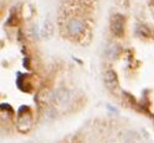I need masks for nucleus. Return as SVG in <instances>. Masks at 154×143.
<instances>
[{
	"instance_id": "nucleus-2",
	"label": "nucleus",
	"mask_w": 154,
	"mask_h": 143,
	"mask_svg": "<svg viewBox=\"0 0 154 143\" xmlns=\"http://www.w3.org/2000/svg\"><path fill=\"white\" fill-rule=\"evenodd\" d=\"M67 29L72 36H78L84 30V22L82 20H78V19H73L68 22Z\"/></svg>"
},
{
	"instance_id": "nucleus-4",
	"label": "nucleus",
	"mask_w": 154,
	"mask_h": 143,
	"mask_svg": "<svg viewBox=\"0 0 154 143\" xmlns=\"http://www.w3.org/2000/svg\"><path fill=\"white\" fill-rule=\"evenodd\" d=\"M53 35V25L49 20L45 22L43 29H42V36L43 37H51Z\"/></svg>"
},
{
	"instance_id": "nucleus-3",
	"label": "nucleus",
	"mask_w": 154,
	"mask_h": 143,
	"mask_svg": "<svg viewBox=\"0 0 154 143\" xmlns=\"http://www.w3.org/2000/svg\"><path fill=\"white\" fill-rule=\"evenodd\" d=\"M105 85L110 89V90H115L117 88V78L116 74L112 70H109L105 73Z\"/></svg>"
},
{
	"instance_id": "nucleus-1",
	"label": "nucleus",
	"mask_w": 154,
	"mask_h": 143,
	"mask_svg": "<svg viewBox=\"0 0 154 143\" xmlns=\"http://www.w3.org/2000/svg\"><path fill=\"white\" fill-rule=\"evenodd\" d=\"M123 27H125V17L121 14H115L111 20V30L113 35L117 37L123 36Z\"/></svg>"
}]
</instances>
